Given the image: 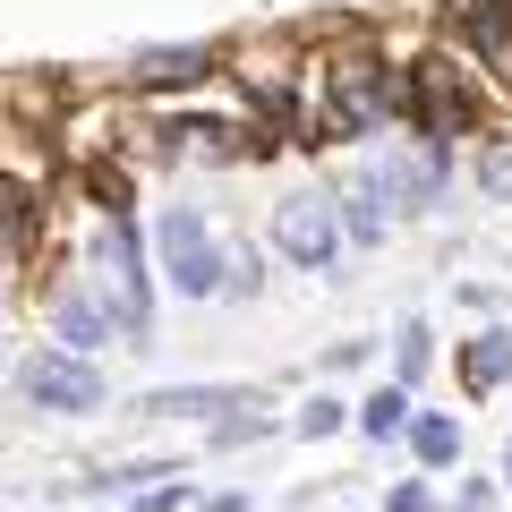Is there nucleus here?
<instances>
[{"label":"nucleus","mask_w":512,"mask_h":512,"mask_svg":"<svg viewBox=\"0 0 512 512\" xmlns=\"http://www.w3.org/2000/svg\"><path fill=\"white\" fill-rule=\"evenodd\" d=\"M163 274H171V291H188V299H214L222 291V248H214V222L205 214H163Z\"/></svg>","instance_id":"1"},{"label":"nucleus","mask_w":512,"mask_h":512,"mask_svg":"<svg viewBox=\"0 0 512 512\" xmlns=\"http://www.w3.org/2000/svg\"><path fill=\"white\" fill-rule=\"evenodd\" d=\"M94 256H103V274H111V316L120 325H146V256H137V231L128 222H103Z\"/></svg>","instance_id":"2"},{"label":"nucleus","mask_w":512,"mask_h":512,"mask_svg":"<svg viewBox=\"0 0 512 512\" xmlns=\"http://www.w3.org/2000/svg\"><path fill=\"white\" fill-rule=\"evenodd\" d=\"M274 248L291 256V265H333V248H342V231H333V205L325 197H291L274 222Z\"/></svg>","instance_id":"3"},{"label":"nucleus","mask_w":512,"mask_h":512,"mask_svg":"<svg viewBox=\"0 0 512 512\" xmlns=\"http://www.w3.org/2000/svg\"><path fill=\"white\" fill-rule=\"evenodd\" d=\"M26 393L52 402V410H94L103 402V376L86 359H69V350H43V359H26Z\"/></svg>","instance_id":"4"},{"label":"nucleus","mask_w":512,"mask_h":512,"mask_svg":"<svg viewBox=\"0 0 512 512\" xmlns=\"http://www.w3.org/2000/svg\"><path fill=\"white\" fill-rule=\"evenodd\" d=\"M461 26H470V43L495 60V69H512V0H470Z\"/></svg>","instance_id":"5"},{"label":"nucleus","mask_w":512,"mask_h":512,"mask_svg":"<svg viewBox=\"0 0 512 512\" xmlns=\"http://www.w3.org/2000/svg\"><path fill=\"white\" fill-rule=\"evenodd\" d=\"M350 231H359V239H376L384 231V214H393V188H384V180H350Z\"/></svg>","instance_id":"6"},{"label":"nucleus","mask_w":512,"mask_h":512,"mask_svg":"<svg viewBox=\"0 0 512 512\" xmlns=\"http://www.w3.org/2000/svg\"><path fill=\"white\" fill-rule=\"evenodd\" d=\"M470 384H512V333H478L470 342Z\"/></svg>","instance_id":"7"},{"label":"nucleus","mask_w":512,"mask_h":512,"mask_svg":"<svg viewBox=\"0 0 512 512\" xmlns=\"http://www.w3.org/2000/svg\"><path fill=\"white\" fill-rule=\"evenodd\" d=\"M410 444H419L427 470H444V461L461 453V427H453V419H410Z\"/></svg>","instance_id":"8"},{"label":"nucleus","mask_w":512,"mask_h":512,"mask_svg":"<svg viewBox=\"0 0 512 512\" xmlns=\"http://www.w3.org/2000/svg\"><path fill=\"white\" fill-rule=\"evenodd\" d=\"M214 69V52H146L137 60V77H146V86H171V77H205Z\"/></svg>","instance_id":"9"},{"label":"nucleus","mask_w":512,"mask_h":512,"mask_svg":"<svg viewBox=\"0 0 512 512\" xmlns=\"http://www.w3.org/2000/svg\"><path fill=\"white\" fill-rule=\"evenodd\" d=\"M359 419H367V436H410V393L393 384V393H376V402H367Z\"/></svg>","instance_id":"10"},{"label":"nucleus","mask_w":512,"mask_h":512,"mask_svg":"<svg viewBox=\"0 0 512 512\" xmlns=\"http://www.w3.org/2000/svg\"><path fill=\"white\" fill-rule=\"evenodd\" d=\"M60 333H69L77 350H86V342H103V308H94L86 291H69V299H60Z\"/></svg>","instance_id":"11"},{"label":"nucleus","mask_w":512,"mask_h":512,"mask_svg":"<svg viewBox=\"0 0 512 512\" xmlns=\"http://www.w3.org/2000/svg\"><path fill=\"white\" fill-rule=\"evenodd\" d=\"M154 410H239V393H205V384H188V393H154Z\"/></svg>","instance_id":"12"},{"label":"nucleus","mask_w":512,"mask_h":512,"mask_svg":"<svg viewBox=\"0 0 512 512\" xmlns=\"http://www.w3.org/2000/svg\"><path fill=\"white\" fill-rule=\"evenodd\" d=\"M325 427H342V410H333V402H308V410H299V436H325Z\"/></svg>","instance_id":"13"},{"label":"nucleus","mask_w":512,"mask_h":512,"mask_svg":"<svg viewBox=\"0 0 512 512\" xmlns=\"http://www.w3.org/2000/svg\"><path fill=\"white\" fill-rule=\"evenodd\" d=\"M487 188H495V197H512V146L487 154Z\"/></svg>","instance_id":"14"},{"label":"nucleus","mask_w":512,"mask_h":512,"mask_svg":"<svg viewBox=\"0 0 512 512\" xmlns=\"http://www.w3.org/2000/svg\"><path fill=\"white\" fill-rule=\"evenodd\" d=\"M384 504H393V512H427V487H419V478H410V487H393V495H384Z\"/></svg>","instance_id":"15"},{"label":"nucleus","mask_w":512,"mask_h":512,"mask_svg":"<svg viewBox=\"0 0 512 512\" xmlns=\"http://www.w3.org/2000/svg\"><path fill=\"white\" fill-rule=\"evenodd\" d=\"M504 478H512V461H504Z\"/></svg>","instance_id":"16"}]
</instances>
